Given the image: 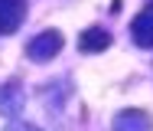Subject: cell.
<instances>
[{
	"instance_id": "obj_6",
	"label": "cell",
	"mask_w": 153,
	"mask_h": 131,
	"mask_svg": "<svg viewBox=\"0 0 153 131\" xmlns=\"http://www.w3.org/2000/svg\"><path fill=\"white\" fill-rule=\"evenodd\" d=\"M111 46V33L104 26H88V30L78 36V49L82 53H104Z\"/></svg>"
},
{
	"instance_id": "obj_4",
	"label": "cell",
	"mask_w": 153,
	"mask_h": 131,
	"mask_svg": "<svg viewBox=\"0 0 153 131\" xmlns=\"http://www.w3.org/2000/svg\"><path fill=\"white\" fill-rule=\"evenodd\" d=\"M130 39H134L137 46H143V49L153 46V7H143V10L134 17V23H130Z\"/></svg>"
},
{
	"instance_id": "obj_5",
	"label": "cell",
	"mask_w": 153,
	"mask_h": 131,
	"mask_svg": "<svg viewBox=\"0 0 153 131\" xmlns=\"http://www.w3.org/2000/svg\"><path fill=\"white\" fill-rule=\"evenodd\" d=\"M20 111H23V89H20V82H7L0 89V115L20 118Z\"/></svg>"
},
{
	"instance_id": "obj_3",
	"label": "cell",
	"mask_w": 153,
	"mask_h": 131,
	"mask_svg": "<svg viewBox=\"0 0 153 131\" xmlns=\"http://www.w3.org/2000/svg\"><path fill=\"white\" fill-rule=\"evenodd\" d=\"M26 17V0H0V33H16Z\"/></svg>"
},
{
	"instance_id": "obj_7",
	"label": "cell",
	"mask_w": 153,
	"mask_h": 131,
	"mask_svg": "<svg viewBox=\"0 0 153 131\" xmlns=\"http://www.w3.org/2000/svg\"><path fill=\"white\" fill-rule=\"evenodd\" d=\"M7 131H42V128H36V125H30V121H13Z\"/></svg>"
},
{
	"instance_id": "obj_2",
	"label": "cell",
	"mask_w": 153,
	"mask_h": 131,
	"mask_svg": "<svg viewBox=\"0 0 153 131\" xmlns=\"http://www.w3.org/2000/svg\"><path fill=\"white\" fill-rule=\"evenodd\" d=\"M111 131H153V118L140 108H124V111H117Z\"/></svg>"
},
{
	"instance_id": "obj_1",
	"label": "cell",
	"mask_w": 153,
	"mask_h": 131,
	"mask_svg": "<svg viewBox=\"0 0 153 131\" xmlns=\"http://www.w3.org/2000/svg\"><path fill=\"white\" fill-rule=\"evenodd\" d=\"M59 53H62V33L59 30H42L39 36H33L30 46H26V56L36 59V62H49Z\"/></svg>"
}]
</instances>
